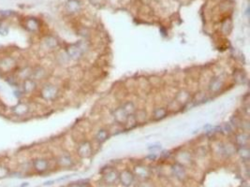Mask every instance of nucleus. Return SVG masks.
<instances>
[{
  "label": "nucleus",
  "mask_w": 250,
  "mask_h": 187,
  "mask_svg": "<svg viewBox=\"0 0 250 187\" xmlns=\"http://www.w3.org/2000/svg\"><path fill=\"white\" fill-rule=\"evenodd\" d=\"M23 26L25 27V29L31 33H35L39 29V26H41V23L35 17H27L23 20Z\"/></svg>",
  "instance_id": "obj_4"
},
{
  "label": "nucleus",
  "mask_w": 250,
  "mask_h": 187,
  "mask_svg": "<svg viewBox=\"0 0 250 187\" xmlns=\"http://www.w3.org/2000/svg\"><path fill=\"white\" fill-rule=\"evenodd\" d=\"M54 181H48V182H45L44 184H43V185H45V186L52 185V184H54Z\"/></svg>",
  "instance_id": "obj_28"
},
{
  "label": "nucleus",
  "mask_w": 250,
  "mask_h": 187,
  "mask_svg": "<svg viewBox=\"0 0 250 187\" xmlns=\"http://www.w3.org/2000/svg\"><path fill=\"white\" fill-rule=\"evenodd\" d=\"M8 174H9V169H8L6 166H0V179L7 177Z\"/></svg>",
  "instance_id": "obj_27"
},
{
  "label": "nucleus",
  "mask_w": 250,
  "mask_h": 187,
  "mask_svg": "<svg viewBox=\"0 0 250 187\" xmlns=\"http://www.w3.org/2000/svg\"><path fill=\"white\" fill-rule=\"evenodd\" d=\"M222 85H223V81L221 79V78L220 77H215L211 82H210L209 90L211 91L212 93H216L222 88Z\"/></svg>",
  "instance_id": "obj_14"
},
{
  "label": "nucleus",
  "mask_w": 250,
  "mask_h": 187,
  "mask_svg": "<svg viewBox=\"0 0 250 187\" xmlns=\"http://www.w3.org/2000/svg\"><path fill=\"white\" fill-rule=\"evenodd\" d=\"M113 116L114 118L118 124H126L128 120V115L126 114V112L122 109V107L120 108H117L113 112Z\"/></svg>",
  "instance_id": "obj_7"
},
{
  "label": "nucleus",
  "mask_w": 250,
  "mask_h": 187,
  "mask_svg": "<svg viewBox=\"0 0 250 187\" xmlns=\"http://www.w3.org/2000/svg\"><path fill=\"white\" fill-rule=\"evenodd\" d=\"M16 66V60L13 57L6 56L0 59V71L4 73H8L13 70Z\"/></svg>",
  "instance_id": "obj_3"
},
{
  "label": "nucleus",
  "mask_w": 250,
  "mask_h": 187,
  "mask_svg": "<svg viewBox=\"0 0 250 187\" xmlns=\"http://www.w3.org/2000/svg\"><path fill=\"white\" fill-rule=\"evenodd\" d=\"M167 115V110L164 108H157L154 110V115L153 117L155 120H160V119H163L166 117Z\"/></svg>",
  "instance_id": "obj_24"
},
{
  "label": "nucleus",
  "mask_w": 250,
  "mask_h": 187,
  "mask_svg": "<svg viewBox=\"0 0 250 187\" xmlns=\"http://www.w3.org/2000/svg\"><path fill=\"white\" fill-rule=\"evenodd\" d=\"M172 172L173 175L175 176L178 180H184L185 178V170L184 169V166L181 164H175L172 166Z\"/></svg>",
  "instance_id": "obj_15"
},
{
  "label": "nucleus",
  "mask_w": 250,
  "mask_h": 187,
  "mask_svg": "<svg viewBox=\"0 0 250 187\" xmlns=\"http://www.w3.org/2000/svg\"><path fill=\"white\" fill-rule=\"evenodd\" d=\"M109 138V133L106 129H100L98 131V133L96 134V140L98 143H103L106 141Z\"/></svg>",
  "instance_id": "obj_18"
},
{
  "label": "nucleus",
  "mask_w": 250,
  "mask_h": 187,
  "mask_svg": "<svg viewBox=\"0 0 250 187\" xmlns=\"http://www.w3.org/2000/svg\"><path fill=\"white\" fill-rule=\"evenodd\" d=\"M16 15V12L14 10H0V21H3V20L9 19L12 16Z\"/></svg>",
  "instance_id": "obj_25"
},
{
  "label": "nucleus",
  "mask_w": 250,
  "mask_h": 187,
  "mask_svg": "<svg viewBox=\"0 0 250 187\" xmlns=\"http://www.w3.org/2000/svg\"><path fill=\"white\" fill-rule=\"evenodd\" d=\"M44 43L45 45L49 48V49H54L58 46V40L53 36H49L44 38Z\"/></svg>",
  "instance_id": "obj_19"
},
{
  "label": "nucleus",
  "mask_w": 250,
  "mask_h": 187,
  "mask_svg": "<svg viewBox=\"0 0 250 187\" xmlns=\"http://www.w3.org/2000/svg\"><path fill=\"white\" fill-rule=\"evenodd\" d=\"M57 162L59 166H62V168H70L74 164L73 159L69 154H62V155L58 157Z\"/></svg>",
  "instance_id": "obj_12"
},
{
  "label": "nucleus",
  "mask_w": 250,
  "mask_h": 187,
  "mask_svg": "<svg viewBox=\"0 0 250 187\" xmlns=\"http://www.w3.org/2000/svg\"><path fill=\"white\" fill-rule=\"evenodd\" d=\"M234 153V148L231 144H221V154L226 156L231 155Z\"/></svg>",
  "instance_id": "obj_23"
},
{
  "label": "nucleus",
  "mask_w": 250,
  "mask_h": 187,
  "mask_svg": "<svg viewBox=\"0 0 250 187\" xmlns=\"http://www.w3.org/2000/svg\"><path fill=\"white\" fill-rule=\"evenodd\" d=\"M103 180L107 184H114L119 180V175L115 170H110L103 176Z\"/></svg>",
  "instance_id": "obj_13"
},
{
  "label": "nucleus",
  "mask_w": 250,
  "mask_h": 187,
  "mask_svg": "<svg viewBox=\"0 0 250 187\" xmlns=\"http://www.w3.org/2000/svg\"><path fill=\"white\" fill-rule=\"evenodd\" d=\"M161 149V147L159 146H153V147H149V150H158Z\"/></svg>",
  "instance_id": "obj_30"
},
{
  "label": "nucleus",
  "mask_w": 250,
  "mask_h": 187,
  "mask_svg": "<svg viewBox=\"0 0 250 187\" xmlns=\"http://www.w3.org/2000/svg\"><path fill=\"white\" fill-rule=\"evenodd\" d=\"M139 187H152V186H151L149 184H147V182H144V184H141Z\"/></svg>",
  "instance_id": "obj_29"
},
{
  "label": "nucleus",
  "mask_w": 250,
  "mask_h": 187,
  "mask_svg": "<svg viewBox=\"0 0 250 187\" xmlns=\"http://www.w3.org/2000/svg\"><path fill=\"white\" fill-rule=\"evenodd\" d=\"M58 95V89L57 87L54 84H46L42 87L41 91V97L47 101H52L55 99V97Z\"/></svg>",
  "instance_id": "obj_1"
},
{
  "label": "nucleus",
  "mask_w": 250,
  "mask_h": 187,
  "mask_svg": "<svg viewBox=\"0 0 250 187\" xmlns=\"http://www.w3.org/2000/svg\"><path fill=\"white\" fill-rule=\"evenodd\" d=\"M236 143L240 147L242 146H247L248 144V136L245 133H241L237 135L236 137Z\"/></svg>",
  "instance_id": "obj_20"
},
{
  "label": "nucleus",
  "mask_w": 250,
  "mask_h": 187,
  "mask_svg": "<svg viewBox=\"0 0 250 187\" xmlns=\"http://www.w3.org/2000/svg\"><path fill=\"white\" fill-rule=\"evenodd\" d=\"M46 74V70L41 66H38L36 67L35 69H32V73H31V79H33L34 81L36 79H41L45 77Z\"/></svg>",
  "instance_id": "obj_16"
},
{
  "label": "nucleus",
  "mask_w": 250,
  "mask_h": 187,
  "mask_svg": "<svg viewBox=\"0 0 250 187\" xmlns=\"http://www.w3.org/2000/svg\"><path fill=\"white\" fill-rule=\"evenodd\" d=\"M122 109L126 111V114H128V116L132 115V114L135 112V110H136L135 105L133 104L132 102H130V101H128V102L124 103V104H123V106H122Z\"/></svg>",
  "instance_id": "obj_21"
},
{
  "label": "nucleus",
  "mask_w": 250,
  "mask_h": 187,
  "mask_svg": "<svg viewBox=\"0 0 250 187\" xmlns=\"http://www.w3.org/2000/svg\"><path fill=\"white\" fill-rule=\"evenodd\" d=\"M77 153L82 158L89 157L92 154V146L88 141H82L78 145Z\"/></svg>",
  "instance_id": "obj_5"
},
{
  "label": "nucleus",
  "mask_w": 250,
  "mask_h": 187,
  "mask_svg": "<svg viewBox=\"0 0 250 187\" xmlns=\"http://www.w3.org/2000/svg\"><path fill=\"white\" fill-rule=\"evenodd\" d=\"M36 88H37V83H36V82L33 79L28 78L23 81V84H22L23 93H25V94L32 93Z\"/></svg>",
  "instance_id": "obj_8"
},
{
  "label": "nucleus",
  "mask_w": 250,
  "mask_h": 187,
  "mask_svg": "<svg viewBox=\"0 0 250 187\" xmlns=\"http://www.w3.org/2000/svg\"><path fill=\"white\" fill-rule=\"evenodd\" d=\"M33 168L37 172L42 173L49 168V162L44 158H37L33 161Z\"/></svg>",
  "instance_id": "obj_6"
},
{
  "label": "nucleus",
  "mask_w": 250,
  "mask_h": 187,
  "mask_svg": "<svg viewBox=\"0 0 250 187\" xmlns=\"http://www.w3.org/2000/svg\"><path fill=\"white\" fill-rule=\"evenodd\" d=\"M11 110H12V113L14 115H16L18 117H21L28 113L29 107L27 104H25V103H18L17 105H15L13 108L11 109Z\"/></svg>",
  "instance_id": "obj_9"
},
{
  "label": "nucleus",
  "mask_w": 250,
  "mask_h": 187,
  "mask_svg": "<svg viewBox=\"0 0 250 187\" xmlns=\"http://www.w3.org/2000/svg\"><path fill=\"white\" fill-rule=\"evenodd\" d=\"M31 73H32V69L29 68V67H25V68L22 69L19 72V77L23 79H28L31 77Z\"/></svg>",
  "instance_id": "obj_26"
},
{
  "label": "nucleus",
  "mask_w": 250,
  "mask_h": 187,
  "mask_svg": "<svg viewBox=\"0 0 250 187\" xmlns=\"http://www.w3.org/2000/svg\"><path fill=\"white\" fill-rule=\"evenodd\" d=\"M238 153L241 156V158L245 161H248L249 160V149L247 146H242L238 150Z\"/></svg>",
  "instance_id": "obj_22"
},
{
  "label": "nucleus",
  "mask_w": 250,
  "mask_h": 187,
  "mask_svg": "<svg viewBox=\"0 0 250 187\" xmlns=\"http://www.w3.org/2000/svg\"><path fill=\"white\" fill-rule=\"evenodd\" d=\"M84 44L83 43H77V44H72L67 47V55L73 60H78L82 57V55L84 51Z\"/></svg>",
  "instance_id": "obj_2"
},
{
  "label": "nucleus",
  "mask_w": 250,
  "mask_h": 187,
  "mask_svg": "<svg viewBox=\"0 0 250 187\" xmlns=\"http://www.w3.org/2000/svg\"><path fill=\"white\" fill-rule=\"evenodd\" d=\"M119 180L121 181L123 185L128 187L132 184V182L134 181V176L131 172L128 171V170H124V171L119 175Z\"/></svg>",
  "instance_id": "obj_10"
},
{
  "label": "nucleus",
  "mask_w": 250,
  "mask_h": 187,
  "mask_svg": "<svg viewBox=\"0 0 250 187\" xmlns=\"http://www.w3.org/2000/svg\"><path fill=\"white\" fill-rule=\"evenodd\" d=\"M66 10L69 13H76L81 10V2L79 0H67Z\"/></svg>",
  "instance_id": "obj_11"
},
{
  "label": "nucleus",
  "mask_w": 250,
  "mask_h": 187,
  "mask_svg": "<svg viewBox=\"0 0 250 187\" xmlns=\"http://www.w3.org/2000/svg\"><path fill=\"white\" fill-rule=\"evenodd\" d=\"M71 187H83L82 184H73V185H71Z\"/></svg>",
  "instance_id": "obj_31"
},
{
  "label": "nucleus",
  "mask_w": 250,
  "mask_h": 187,
  "mask_svg": "<svg viewBox=\"0 0 250 187\" xmlns=\"http://www.w3.org/2000/svg\"><path fill=\"white\" fill-rule=\"evenodd\" d=\"M243 187H248V185H247V184H245V185H244Z\"/></svg>",
  "instance_id": "obj_32"
},
{
  "label": "nucleus",
  "mask_w": 250,
  "mask_h": 187,
  "mask_svg": "<svg viewBox=\"0 0 250 187\" xmlns=\"http://www.w3.org/2000/svg\"><path fill=\"white\" fill-rule=\"evenodd\" d=\"M135 173L141 178H147L150 175V170L144 166H138L135 168Z\"/></svg>",
  "instance_id": "obj_17"
}]
</instances>
